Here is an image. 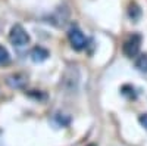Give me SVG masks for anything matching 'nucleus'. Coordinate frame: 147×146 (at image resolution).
I'll return each mask as SVG.
<instances>
[{
  "instance_id": "obj_8",
  "label": "nucleus",
  "mask_w": 147,
  "mask_h": 146,
  "mask_svg": "<svg viewBox=\"0 0 147 146\" xmlns=\"http://www.w3.org/2000/svg\"><path fill=\"white\" fill-rule=\"evenodd\" d=\"M10 62V55L6 49L0 44V65H6Z\"/></svg>"
},
{
  "instance_id": "obj_10",
  "label": "nucleus",
  "mask_w": 147,
  "mask_h": 146,
  "mask_svg": "<svg viewBox=\"0 0 147 146\" xmlns=\"http://www.w3.org/2000/svg\"><path fill=\"white\" fill-rule=\"evenodd\" d=\"M87 146H97V145H94V143H90V145H87Z\"/></svg>"
},
{
  "instance_id": "obj_4",
  "label": "nucleus",
  "mask_w": 147,
  "mask_h": 146,
  "mask_svg": "<svg viewBox=\"0 0 147 146\" xmlns=\"http://www.w3.org/2000/svg\"><path fill=\"white\" fill-rule=\"evenodd\" d=\"M30 58H31L32 62L40 64V62H43V60H46L49 58V50H47V49H44V47H41V46H35V47L31 49Z\"/></svg>"
},
{
  "instance_id": "obj_5",
  "label": "nucleus",
  "mask_w": 147,
  "mask_h": 146,
  "mask_svg": "<svg viewBox=\"0 0 147 146\" xmlns=\"http://www.w3.org/2000/svg\"><path fill=\"white\" fill-rule=\"evenodd\" d=\"M7 83L10 84L12 87H21L25 84V77L21 75V74H15V75H10L7 78Z\"/></svg>"
},
{
  "instance_id": "obj_6",
  "label": "nucleus",
  "mask_w": 147,
  "mask_h": 146,
  "mask_svg": "<svg viewBox=\"0 0 147 146\" xmlns=\"http://www.w3.org/2000/svg\"><path fill=\"white\" fill-rule=\"evenodd\" d=\"M136 68L141 72H147V53H143L136 60Z\"/></svg>"
},
{
  "instance_id": "obj_1",
  "label": "nucleus",
  "mask_w": 147,
  "mask_h": 146,
  "mask_svg": "<svg viewBox=\"0 0 147 146\" xmlns=\"http://www.w3.org/2000/svg\"><path fill=\"white\" fill-rule=\"evenodd\" d=\"M141 41H143L141 34H138V33L131 34L129 37L124 41V44H122V52H124V55L127 58H136L140 53Z\"/></svg>"
},
{
  "instance_id": "obj_7",
  "label": "nucleus",
  "mask_w": 147,
  "mask_h": 146,
  "mask_svg": "<svg viewBox=\"0 0 147 146\" xmlns=\"http://www.w3.org/2000/svg\"><path fill=\"white\" fill-rule=\"evenodd\" d=\"M128 14H129V18H131L132 21H137V19L141 16V10H140V7H138L136 3H132V5H129Z\"/></svg>"
},
{
  "instance_id": "obj_2",
  "label": "nucleus",
  "mask_w": 147,
  "mask_h": 146,
  "mask_svg": "<svg viewBox=\"0 0 147 146\" xmlns=\"http://www.w3.org/2000/svg\"><path fill=\"white\" fill-rule=\"evenodd\" d=\"M68 40L72 46V49L75 50H84L88 44V39L84 35V33L77 27V25H72L69 30H68Z\"/></svg>"
},
{
  "instance_id": "obj_3",
  "label": "nucleus",
  "mask_w": 147,
  "mask_h": 146,
  "mask_svg": "<svg viewBox=\"0 0 147 146\" xmlns=\"http://www.w3.org/2000/svg\"><path fill=\"white\" fill-rule=\"evenodd\" d=\"M9 41L15 47H22V46H27L30 43V35L21 24H15V25L10 28Z\"/></svg>"
},
{
  "instance_id": "obj_9",
  "label": "nucleus",
  "mask_w": 147,
  "mask_h": 146,
  "mask_svg": "<svg viewBox=\"0 0 147 146\" xmlns=\"http://www.w3.org/2000/svg\"><path fill=\"white\" fill-rule=\"evenodd\" d=\"M138 121H140V124L147 130V114H141V115L138 117Z\"/></svg>"
}]
</instances>
